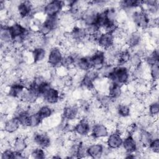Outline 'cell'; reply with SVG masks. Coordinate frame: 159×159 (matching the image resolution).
I'll return each instance as SVG.
<instances>
[{
  "label": "cell",
  "instance_id": "6",
  "mask_svg": "<svg viewBox=\"0 0 159 159\" xmlns=\"http://www.w3.org/2000/svg\"><path fill=\"white\" fill-rule=\"evenodd\" d=\"M62 118L67 121L80 117V108L77 103L65 104L61 111Z\"/></svg>",
  "mask_w": 159,
  "mask_h": 159
},
{
  "label": "cell",
  "instance_id": "31",
  "mask_svg": "<svg viewBox=\"0 0 159 159\" xmlns=\"http://www.w3.org/2000/svg\"><path fill=\"white\" fill-rule=\"evenodd\" d=\"M14 158V151L11 148H7L2 151L1 158V159H10Z\"/></svg>",
  "mask_w": 159,
  "mask_h": 159
},
{
  "label": "cell",
  "instance_id": "18",
  "mask_svg": "<svg viewBox=\"0 0 159 159\" xmlns=\"http://www.w3.org/2000/svg\"><path fill=\"white\" fill-rule=\"evenodd\" d=\"M153 139H154L151 131L146 129H140L139 130L137 142H139L144 148H146L148 147Z\"/></svg>",
  "mask_w": 159,
  "mask_h": 159
},
{
  "label": "cell",
  "instance_id": "20",
  "mask_svg": "<svg viewBox=\"0 0 159 159\" xmlns=\"http://www.w3.org/2000/svg\"><path fill=\"white\" fill-rule=\"evenodd\" d=\"M123 86L117 83L110 82L107 94L116 102H117L121 97L124 91Z\"/></svg>",
  "mask_w": 159,
  "mask_h": 159
},
{
  "label": "cell",
  "instance_id": "4",
  "mask_svg": "<svg viewBox=\"0 0 159 159\" xmlns=\"http://www.w3.org/2000/svg\"><path fill=\"white\" fill-rule=\"evenodd\" d=\"M63 1L57 0L48 1L44 6L43 11L46 17L58 16L63 11Z\"/></svg>",
  "mask_w": 159,
  "mask_h": 159
},
{
  "label": "cell",
  "instance_id": "13",
  "mask_svg": "<svg viewBox=\"0 0 159 159\" xmlns=\"http://www.w3.org/2000/svg\"><path fill=\"white\" fill-rule=\"evenodd\" d=\"M142 41V35L140 31L136 30L129 32L125 40V44L130 49L134 48L141 44Z\"/></svg>",
  "mask_w": 159,
  "mask_h": 159
},
{
  "label": "cell",
  "instance_id": "19",
  "mask_svg": "<svg viewBox=\"0 0 159 159\" xmlns=\"http://www.w3.org/2000/svg\"><path fill=\"white\" fill-rule=\"evenodd\" d=\"M75 68L81 71L86 72L93 68L89 56H81L75 60Z\"/></svg>",
  "mask_w": 159,
  "mask_h": 159
},
{
  "label": "cell",
  "instance_id": "17",
  "mask_svg": "<svg viewBox=\"0 0 159 159\" xmlns=\"http://www.w3.org/2000/svg\"><path fill=\"white\" fill-rule=\"evenodd\" d=\"M105 146L98 142L89 145L88 147V155L91 158H100L104 155Z\"/></svg>",
  "mask_w": 159,
  "mask_h": 159
},
{
  "label": "cell",
  "instance_id": "27",
  "mask_svg": "<svg viewBox=\"0 0 159 159\" xmlns=\"http://www.w3.org/2000/svg\"><path fill=\"white\" fill-rule=\"evenodd\" d=\"M47 153L45 151V149H43L42 148L36 147L34 148L31 153H30V158H37V159H41V158H44L46 157Z\"/></svg>",
  "mask_w": 159,
  "mask_h": 159
},
{
  "label": "cell",
  "instance_id": "23",
  "mask_svg": "<svg viewBox=\"0 0 159 159\" xmlns=\"http://www.w3.org/2000/svg\"><path fill=\"white\" fill-rule=\"evenodd\" d=\"M0 37L1 43L11 44L12 43L13 39L9 29V26L1 25Z\"/></svg>",
  "mask_w": 159,
  "mask_h": 159
},
{
  "label": "cell",
  "instance_id": "10",
  "mask_svg": "<svg viewBox=\"0 0 159 159\" xmlns=\"http://www.w3.org/2000/svg\"><path fill=\"white\" fill-rule=\"evenodd\" d=\"M89 57L93 68L98 71L106 65V57L104 50L98 48Z\"/></svg>",
  "mask_w": 159,
  "mask_h": 159
},
{
  "label": "cell",
  "instance_id": "9",
  "mask_svg": "<svg viewBox=\"0 0 159 159\" xmlns=\"http://www.w3.org/2000/svg\"><path fill=\"white\" fill-rule=\"evenodd\" d=\"M109 133L110 132L104 123L96 122L92 125L90 134L97 140L107 138Z\"/></svg>",
  "mask_w": 159,
  "mask_h": 159
},
{
  "label": "cell",
  "instance_id": "24",
  "mask_svg": "<svg viewBox=\"0 0 159 159\" xmlns=\"http://www.w3.org/2000/svg\"><path fill=\"white\" fill-rule=\"evenodd\" d=\"M54 109L49 104H42L37 112L40 117L44 120L51 117L54 112Z\"/></svg>",
  "mask_w": 159,
  "mask_h": 159
},
{
  "label": "cell",
  "instance_id": "5",
  "mask_svg": "<svg viewBox=\"0 0 159 159\" xmlns=\"http://www.w3.org/2000/svg\"><path fill=\"white\" fill-rule=\"evenodd\" d=\"M32 143L43 149L48 148L52 144V140L50 137L44 131L36 132L33 134L32 139Z\"/></svg>",
  "mask_w": 159,
  "mask_h": 159
},
{
  "label": "cell",
  "instance_id": "3",
  "mask_svg": "<svg viewBox=\"0 0 159 159\" xmlns=\"http://www.w3.org/2000/svg\"><path fill=\"white\" fill-rule=\"evenodd\" d=\"M64 54L60 47L54 46L50 48L47 55V63L52 68H56L61 65Z\"/></svg>",
  "mask_w": 159,
  "mask_h": 159
},
{
  "label": "cell",
  "instance_id": "1",
  "mask_svg": "<svg viewBox=\"0 0 159 159\" xmlns=\"http://www.w3.org/2000/svg\"><path fill=\"white\" fill-rule=\"evenodd\" d=\"M107 79L110 81L120 85H126L130 79L129 68L127 66H116L114 68Z\"/></svg>",
  "mask_w": 159,
  "mask_h": 159
},
{
  "label": "cell",
  "instance_id": "25",
  "mask_svg": "<svg viewBox=\"0 0 159 159\" xmlns=\"http://www.w3.org/2000/svg\"><path fill=\"white\" fill-rule=\"evenodd\" d=\"M43 119L40 117L39 114H30L28 120V127L30 128H37L39 127L42 123Z\"/></svg>",
  "mask_w": 159,
  "mask_h": 159
},
{
  "label": "cell",
  "instance_id": "26",
  "mask_svg": "<svg viewBox=\"0 0 159 159\" xmlns=\"http://www.w3.org/2000/svg\"><path fill=\"white\" fill-rule=\"evenodd\" d=\"M75 58L71 54H66L63 56L61 65L69 70L75 67Z\"/></svg>",
  "mask_w": 159,
  "mask_h": 159
},
{
  "label": "cell",
  "instance_id": "28",
  "mask_svg": "<svg viewBox=\"0 0 159 159\" xmlns=\"http://www.w3.org/2000/svg\"><path fill=\"white\" fill-rule=\"evenodd\" d=\"M159 112V104L158 101H154L150 102L148 107L147 114L153 117H158Z\"/></svg>",
  "mask_w": 159,
  "mask_h": 159
},
{
  "label": "cell",
  "instance_id": "11",
  "mask_svg": "<svg viewBox=\"0 0 159 159\" xmlns=\"http://www.w3.org/2000/svg\"><path fill=\"white\" fill-rule=\"evenodd\" d=\"M21 127L17 117L12 116L3 122V130L6 134H13L17 132Z\"/></svg>",
  "mask_w": 159,
  "mask_h": 159
},
{
  "label": "cell",
  "instance_id": "29",
  "mask_svg": "<svg viewBox=\"0 0 159 159\" xmlns=\"http://www.w3.org/2000/svg\"><path fill=\"white\" fill-rule=\"evenodd\" d=\"M149 76L151 81H158L159 78V66L158 63L154 64L149 66Z\"/></svg>",
  "mask_w": 159,
  "mask_h": 159
},
{
  "label": "cell",
  "instance_id": "30",
  "mask_svg": "<svg viewBox=\"0 0 159 159\" xmlns=\"http://www.w3.org/2000/svg\"><path fill=\"white\" fill-rule=\"evenodd\" d=\"M147 149L152 154H158L159 153V139L158 138L154 139L150 142V145L147 147Z\"/></svg>",
  "mask_w": 159,
  "mask_h": 159
},
{
  "label": "cell",
  "instance_id": "22",
  "mask_svg": "<svg viewBox=\"0 0 159 159\" xmlns=\"http://www.w3.org/2000/svg\"><path fill=\"white\" fill-rule=\"evenodd\" d=\"M116 112L119 118L129 117L131 114V106L129 104L119 102L116 106Z\"/></svg>",
  "mask_w": 159,
  "mask_h": 159
},
{
  "label": "cell",
  "instance_id": "16",
  "mask_svg": "<svg viewBox=\"0 0 159 159\" xmlns=\"http://www.w3.org/2000/svg\"><path fill=\"white\" fill-rule=\"evenodd\" d=\"M27 147L28 142L27 137L22 135H17L11 143V148L17 152L24 153Z\"/></svg>",
  "mask_w": 159,
  "mask_h": 159
},
{
  "label": "cell",
  "instance_id": "12",
  "mask_svg": "<svg viewBox=\"0 0 159 159\" xmlns=\"http://www.w3.org/2000/svg\"><path fill=\"white\" fill-rule=\"evenodd\" d=\"M114 43V38L112 34L102 32L97 40V45L100 50H106Z\"/></svg>",
  "mask_w": 159,
  "mask_h": 159
},
{
  "label": "cell",
  "instance_id": "7",
  "mask_svg": "<svg viewBox=\"0 0 159 159\" xmlns=\"http://www.w3.org/2000/svg\"><path fill=\"white\" fill-rule=\"evenodd\" d=\"M123 139L122 135L115 130L109 133L107 137L105 142L106 145L111 150H117L121 148Z\"/></svg>",
  "mask_w": 159,
  "mask_h": 159
},
{
  "label": "cell",
  "instance_id": "21",
  "mask_svg": "<svg viewBox=\"0 0 159 159\" xmlns=\"http://www.w3.org/2000/svg\"><path fill=\"white\" fill-rule=\"evenodd\" d=\"M31 52L33 58V63L37 65L43 62L47 55V50L43 47L34 48Z\"/></svg>",
  "mask_w": 159,
  "mask_h": 159
},
{
  "label": "cell",
  "instance_id": "15",
  "mask_svg": "<svg viewBox=\"0 0 159 159\" xmlns=\"http://www.w3.org/2000/svg\"><path fill=\"white\" fill-rule=\"evenodd\" d=\"M33 9L32 1H20L17 6V12L21 19L27 17H33Z\"/></svg>",
  "mask_w": 159,
  "mask_h": 159
},
{
  "label": "cell",
  "instance_id": "2",
  "mask_svg": "<svg viewBox=\"0 0 159 159\" xmlns=\"http://www.w3.org/2000/svg\"><path fill=\"white\" fill-rule=\"evenodd\" d=\"M91 119L86 117L80 118L78 122L74 126L73 132L80 137H84L91 133Z\"/></svg>",
  "mask_w": 159,
  "mask_h": 159
},
{
  "label": "cell",
  "instance_id": "14",
  "mask_svg": "<svg viewBox=\"0 0 159 159\" xmlns=\"http://www.w3.org/2000/svg\"><path fill=\"white\" fill-rule=\"evenodd\" d=\"M121 147L125 153H134L137 150V142L132 135L124 137Z\"/></svg>",
  "mask_w": 159,
  "mask_h": 159
},
{
  "label": "cell",
  "instance_id": "8",
  "mask_svg": "<svg viewBox=\"0 0 159 159\" xmlns=\"http://www.w3.org/2000/svg\"><path fill=\"white\" fill-rule=\"evenodd\" d=\"M61 91L55 87L52 86L40 98H42L47 104L55 105L58 103L60 100Z\"/></svg>",
  "mask_w": 159,
  "mask_h": 159
}]
</instances>
